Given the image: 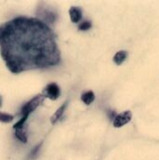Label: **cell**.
I'll return each mask as SVG.
<instances>
[{
	"instance_id": "cell-1",
	"label": "cell",
	"mask_w": 159,
	"mask_h": 160,
	"mask_svg": "<svg viewBox=\"0 0 159 160\" xmlns=\"http://www.w3.org/2000/svg\"><path fill=\"white\" fill-rule=\"evenodd\" d=\"M0 55L12 73L54 67L62 60L52 29L37 18L24 16L0 24Z\"/></svg>"
},
{
	"instance_id": "cell-2",
	"label": "cell",
	"mask_w": 159,
	"mask_h": 160,
	"mask_svg": "<svg viewBox=\"0 0 159 160\" xmlns=\"http://www.w3.org/2000/svg\"><path fill=\"white\" fill-rule=\"evenodd\" d=\"M46 97L42 94L39 93L37 95H36L34 98H32L29 102H27L22 108V115L24 117H29V115L32 112H34L43 102V100Z\"/></svg>"
},
{
	"instance_id": "cell-3",
	"label": "cell",
	"mask_w": 159,
	"mask_h": 160,
	"mask_svg": "<svg viewBox=\"0 0 159 160\" xmlns=\"http://www.w3.org/2000/svg\"><path fill=\"white\" fill-rule=\"evenodd\" d=\"M42 94L47 98L55 101L61 95V89L56 82H51V83H48L44 88Z\"/></svg>"
},
{
	"instance_id": "cell-4",
	"label": "cell",
	"mask_w": 159,
	"mask_h": 160,
	"mask_svg": "<svg viewBox=\"0 0 159 160\" xmlns=\"http://www.w3.org/2000/svg\"><path fill=\"white\" fill-rule=\"evenodd\" d=\"M131 118H132L131 111H129V110L125 111V112L119 114L114 118V121H113V125L115 128H120V127L126 125L127 123H129L131 120Z\"/></svg>"
},
{
	"instance_id": "cell-5",
	"label": "cell",
	"mask_w": 159,
	"mask_h": 160,
	"mask_svg": "<svg viewBox=\"0 0 159 160\" xmlns=\"http://www.w3.org/2000/svg\"><path fill=\"white\" fill-rule=\"evenodd\" d=\"M69 15L72 22H79L82 19V9L79 7H71L69 9Z\"/></svg>"
},
{
	"instance_id": "cell-6",
	"label": "cell",
	"mask_w": 159,
	"mask_h": 160,
	"mask_svg": "<svg viewBox=\"0 0 159 160\" xmlns=\"http://www.w3.org/2000/svg\"><path fill=\"white\" fill-rule=\"evenodd\" d=\"M67 105H68L67 102L63 103V104L55 111V113L51 116V118H50V122H51L52 124H55L58 120H60V118L63 117V115L64 111H65V108H66Z\"/></svg>"
},
{
	"instance_id": "cell-7",
	"label": "cell",
	"mask_w": 159,
	"mask_h": 160,
	"mask_svg": "<svg viewBox=\"0 0 159 160\" xmlns=\"http://www.w3.org/2000/svg\"><path fill=\"white\" fill-rule=\"evenodd\" d=\"M15 136L17 137L18 140H20L22 142L26 143L27 142V139H28V136H27V128L23 125V127L16 129L15 130Z\"/></svg>"
},
{
	"instance_id": "cell-8",
	"label": "cell",
	"mask_w": 159,
	"mask_h": 160,
	"mask_svg": "<svg viewBox=\"0 0 159 160\" xmlns=\"http://www.w3.org/2000/svg\"><path fill=\"white\" fill-rule=\"evenodd\" d=\"M127 57H128V52L122 50V51L117 52V53L114 55L113 60H114V62L116 65H121V64L126 60Z\"/></svg>"
},
{
	"instance_id": "cell-9",
	"label": "cell",
	"mask_w": 159,
	"mask_h": 160,
	"mask_svg": "<svg viewBox=\"0 0 159 160\" xmlns=\"http://www.w3.org/2000/svg\"><path fill=\"white\" fill-rule=\"evenodd\" d=\"M81 100L86 104V105H90L91 103L95 100V94L92 91H88L83 92L81 94Z\"/></svg>"
},
{
	"instance_id": "cell-10",
	"label": "cell",
	"mask_w": 159,
	"mask_h": 160,
	"mask_svg": "<svg viewBox=\"0 0 159 160\" xmlns=\"http://www.w3.org/2000/svg\"><path fill=\"white\" fill-rule=\"evenodd\" d=\"M14 117L12 115L6 113V112H0V122L3 123H9L13 120Z\"/></svg>"
},
{
	"instance_id": "cell-11",
	"label": "cell",
	"mask_w": 159,
	"mask_h": 160,
	"mask_svg": "<svg viewBox=\"0 0 159 160\" xmlns=\"http://www.w3.org/2000/svg\"><path fill=\"white\" fill-rule=\"evenodd\" d=\"M91 28V22H89V21H85L83 22H81L79 25H78V30L79 31H89Z\"/></svg>"
},
{
	"instance_id": "cell-12",
	"label": "cell",
	"mask_w": 159,
	"mask_h": 160,
	"mask_svg": "<svg viewBox=\"0 0 159 160\" xmlns=\"http://www.w3.org/2000/svg\"><path fill=\"white\" fill-rule=\"evenodd\" d=\"M2 107V97L0 96V108Z\"/></svg>"
}]
</instances>
